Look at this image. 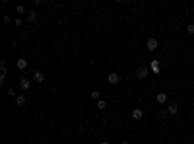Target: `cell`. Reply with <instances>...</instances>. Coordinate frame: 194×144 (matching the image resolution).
<instances>
[{"label":"cell","mask_w":194,"mask_h":144,"mask_svg":"<svg viewBox=\"0 0 194 144\" xmlns=\"http://www.w3.org/2000/svg\"><path fill=\"white\" fill-rule=\"evenodd\" d=\"M136 76H138V80H146L149 76V68L148 66H138V68H136Z\"/></svg>","instance_id":"obj_1"},{"label":"cell","mask_w":194,"mask_h":144,"mask_svg":"<svg viewBox=\"0 0 194 144\" xmlns=\"http://www.w3.org/2000/svg\"><path fill=\"white\" fill-rule=\"evenodd\" d=\"M6 74H8V61H0V82L6 80Z\"/></svg>","instance_id":"obj_2"},{"label":"cell","mask_w":194,"mask_h":144,"mask_svg":"<svg viewBox=\"0 0 194 144\" xmlns=\"http://www.w3.org/2000/svg\"><path fill=\"white\" fill-rule=\"evenodd\" d=\"M31 84H33V80H29V78H19V90H23V92H27L29 88H31Z\"/></svg>","instance_id":"obj_3"},{"label":"cell","mask_w":194,"mask_h":144,"mask_svg":"<svg viewBox=\"0 0 194 144\" xmlns=\"http://www.w3.org/2000/svg\"><path fill=\"white\" fill-rule=\"evenodd\" d=\"M157 47H159V43H157V39L149 37V39H148V43H146V49H148L149 53H153V51H157Z\"/></svg>","instance_id":"obj_4"},{"label":"cell","mask_w":194,"mask_h":144,"mask_svg":"<svg viewBox=\"0 0 194 144\" xmlns=\"http://www.w3.org/2000/svg\"><path fill=\"white\" fill-rule=\"evenodd\" d=\"M31 78H33V82H35V84H43V82H45V74H43L41 70H35Z\"/></svg>","instance_id":"obj_5"},{"label":"cell","mask_w":194,"mask_h":144,"mask_svg":"<svg viewBox=\"0 0 194 144\" xmlns=\"http://www.w3.org/2000/svg\"><path fill=\"white\" fill-rule=\"evenodd\" d=\"M107 82L113 84V86H116V84L120 82V76L116 74V72H111V74H107Z\"/></svg>","instance_id":"obj_6"},{"label":"cell","mask_w":194,"mask_h":144,"mask_svg":"<svg viewBox=\"0 0 194 144\" xmlns=\"http://www.w3.org/2000/svg\"><path fill=\"white\" fill-rule=\"evenodd\" d=\"M130 117L134 119V121H140V119H144V109H132V113H130Z\"/></svg>","instance_id":"obj_7"},{"label":"cell","mask_w":194,"mask_h":144,"mask_svg":"<svg viewBox=\"0 0 194 144\" xmlns=\"http://www.w3.org/2000/svg\"><path fill=\"white\" fill-rule=\"evenodd\" d=\"M35 20H37V10H29L27 16H25V22H27V23H33Z\"/></svg>","instance_id":"obj_8"},{"label":"cell","mask_w":194,"mask_h":144,"mask_svg":"<svg viewBox=\"0 0 194 144\" xmlns=\"http://www.w3.org/2000/svg\"><path fill=\"white\" fill-rule=\"evenodd\" d=\"M16 66H18L19 70H25V68H27V59H23V56H19L18 61H16Z\"/></svg>","instance_id":"obj_9"},{"label":"cell","mask_w":194,"mask_h":144,"mask_svg":"<svg viewBox=\"0 0 194 144\" xmlns=\"http://www.w3.org/2000/svg\"><path fill=\"white\" fill-rule=\"evenodd\" d=\"M167 113H169V115H177V113H179V105H177V103H169V105H167Z\"/></svg>","instance_id":"obj_10"},{"label":"cell","mask_w":194,"mask_h":144,"mask_svg":"<svg viewBox=\"0 0 194 144\" xmlns=\"http://www.w3.org/2000/svg\"><path fill=\"white\" fill-rule=\"evenodd\" d=\"M25 103H27V98H25L23 93H18V98H16V105L22 107V105H25Z\"/></svg>","instance_id":"obj_11"},{"label":"cell","mask_w":194,"mask_h":144,"mask_svg":"<svg viewBox=\"0 0 194 144\" xmlns=\"http://www.w3.org/2000/svg\"><path fill=\"white\" fill-rule=\"evenodd\" d=\"M155 99H157V103H161V105H163V103H167V93H157V96H155Z\"/></svg>","instance_id":"obj_12"},{"label":"cell","mask_w":194,"mask_h":144,"mask_svg":"<svg viewBox=\"0 0 194 144\" xmlns=\"http://www.w3.org/2000/svg\"><path fill=\"white\" fill-rule=\"evenodd\" d=\"M89 98H91L93 101H99V99H101V92H99V90H93V92L89 93Z\"/></svg>","instance_id":"obj_13"},{"label":"cell","mask_w":194,"mask_h":144,"mask_svg":"<svg viewBox=\"0 0 194 144\" xmlns=\"http://www.w3.org/2000/svg\"><path fill=\"white\" fill-rule=\"evenodd\" d=\"M152 72L159 74V61H152Z\"/></svg>","instance_id":"obj_14"},{"label":"cell","mask_w":194,"mask_h":144,"mask_svg":"<svg viewBox=\"0 0 194 144\" xmlns=\"http://www.w3.org/2000/svg\"><path fill=\"white\" fill-rule=\"evenodd\" d=\"M16 14L25 16V6H23V4H18V6H16Z\"/></svg>","instance_id":"obj_15"},{"label":"cell","mask_w":194,"mask_h":144,"mask_svg":"<svg viewBox=\"0 0 194 144\" xmlns=\"http://www.w3.org/2000/svg\"><path fill=\"white\" fill-rule=\"evenodd\" d=\"M186 33H188V35H194V23H188V25H186Z\"/></svg>","instance_id":"obj_16"},{"label":"cell","mask_w":194,"mask_h":144,"mask_svg":"<svg viewBox=\"0 0 194 144\" xmlns=\"http://www.w3.org/2000/svg\"><path fill=\"white\" fill-rule=\"evenodd\" d=\"M8 96L10 98H18V92H16L14 88H8Z\"/></svg>","instance_id":"obj_17"},{"label":"cell","mask_w":194,"mask_h":144,"mask_svg":"<svg viewBox=\"0 0 194 144\" xmlns=\"http://www.w3.org/2000/svg\"><path fill=\"white\" fill-rule=\"evenodd\" d=\"M105 99H99V101H97V109H105Z\"/></svg>","instance_id":"obj_18"},{"label":"cell","mask_w":194,"mask_h":144,"mask_svg":"<svg viewBox=\"0 0 194 144\" xmlns=\"http://www.w3.org/2000/svg\"><path fill=\"white\" fill-rule=\"evenodd\" d=\"M23 22H25L23 18H16V20H14V23H16V25H23Z\"/></svg>","instance_id":"obj_19"},{"label":"cell","mask_w":194,"mask_h":144,"mask_svg":"<svg viewBox=\"0 0 194 144\" xmlns=\"http://www.w3.org/2000/svg\"><path fill=\"white\" fill-rule=\"evenodd\" d=\"M167 115H169V113H167V111H163V109H161V111H159V117H161V119H165Z\"/></svg>","instance_id":"obj_20"},{"label":"cell","mask_w":194,"mask_h":144,"mask_svg":"<svg viewBox=\"0 0 194 144\" xmlns=\"http://www.w3.org/2000/svg\"><path fill=\"white\" fill-rule=\"evenodd\" d=\"M2 20H4V23H10V22H12V18H10V16H4Z\"/></svg>","instance_id":"obj_21"},{"label":"cell","mask_w":194,"mask_h":144,"mask_svg":"<svg viewBox=\"0 0 194 144\" xmlns=\"http://www.w3.org/2000/svg\"><path fill=\"white\" fill-rule=\"evenodd\" d=\"M99 144H111V142H109V140H101V142H99Z\"/></svg>","instance_id":"obj_22"},{"label":"cell","mask_w":194,"mask_h":144,"mask_svg":"<svg viewBox=\"0 0 194 144\" xmlns=\"http://www.w3.org/2000/svg\"><path fill=\"white\" fill-rule=\"evenodd\" d=\"M120 144H128V142H126V140H122V142H120Z\"/></svg>","instance_id":"obj_23"},{"label":"cell","mask_w":194,"mask_h":144,"mask_svg":"<svg viewBox=\"0 0 194 144\" xmlns=\"http://www.w3.org/2000/svg\"><path fill=\"white\" fill-rule=\"evenodd\" d=\"M186 144H190V142H186Z\"/></svg>","instance_id":"obj_24"}]
</instances>
